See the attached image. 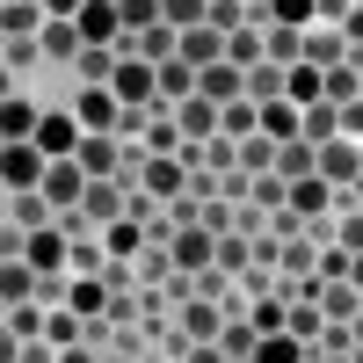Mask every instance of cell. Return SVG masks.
Returning <instances> with one entry per match:
<instances>
[{
	"label": "cell",
	"mask_w": 363,
	"mask_h": 363,
	"mask_svg": "<svg viewBox=\"0 0 363 363\" xmlns=\"http://www.w3.org/2000/svg\"><path fill=\"white\" fill-rule=\"evenodd\" d=\"M174 131H182V145H203L211 131H218V102H203V95L174 102Z\"/></svg>",
	"instance_id": "obj_9"
},
{
	"label": "cell",
	"mask_w": 363,
	"mask_h": 363,
	"mask_svg": "<svg viewBox=\"0 0 363 363\" xmlns=\"http://www.w3.org/2000/svg\"><path fill=\"white\" fill-rule=\"evenodd\" d=\"M255 8H262V0H255Z\"/></svg>",
	"instance_id": "obj_47"
},
{
	"label": "cell",
	"mask_w": 363,
	"mask_h": 363,
	"mask_svg": "<svg viewBox=\"0 0 363 363\" xmlns=\"http://www.w3.org/2000/svg\"><path fill=\"white\" fill-rule=\"evenodd\" d=\"M37 102H22V95H8V102H0V145H29V138H37Z\"/></svg>",
	"instance_id": "obj_12"
},
{
	"label": "cell",
	"mask_w": 363,
	"mask_h": 363,
	"mask_svg": "<svg viewBox=\"0 0 363 363\" xmlns=\"http://www.w3.org/2000/svg\"><path fill=\"white\" fill-rule=\"evenodd\" d=\"M66 225H44V233H29V247H22V262L37 269V277H58L66 269V240H58Z\"/></svg>",
	"instance_id": "obj_11"
},
{
	"label": "cell",
	"mask_w": 363,
	"mask_h": 363,
	"mask_svg": "<svg viewBox=\"0 0 363 363\" xmlns=\"http://www.w3.org/2000/svg\"><path fill=\"white\" fill-rule=\"evenodd\" d=\"M203 15H211V0H160V22L167 29H196Z\"/></svg>",
	"instance_id": "obj_29"
},
{
	"label": "cell",
	"mask_w": 363,
	"mask_h": 363,
	"mask_svg": "<svg viewBox=\"0 0 363 363\" xmlns=\"http://www.w3.org/2000/svg\"><path fill=\"white\" fill-rule=\"evenodd\" d=\"M15 363H58V349H51V342H22V356H15Z\"/></svg>",
	"instance_id": "obj_39"
},
{
	"label": "cell",
	"mask_w": 363,
	"mask_h": 363,
	"mask_svg": "<svg viewBox=\"0 0 363 363\" xmlns=\"http://www.w3.org/2000/svg\"><path fill=\"white\" fill-rule=\"evenodd\" d=\"M73 335H80V313H51L44 342H51V349H73Z\"/></svg>",
	"instance_id": "obj_35"
},
{
	"label": "cell",
	"mask_w": 363,
	"mask_h": 363,
	"mask_svg": "<svg viewBox=\"0 0 363 363\" xmlns=\"http://www.w3.org/2000/svg\"><path fill=\"white\" fill-rule=\"evenodd\" d=\"M233 145H240V160H247L255 174L277 167V138H269V131H247V138H233Z\"/></svg>",
	"instance_id": "obj_27"
},
{
	"label": "cell",
	"mask_w": 363,
	"mask_h": 363,
	"mask_svg": "<svg viewBox=\"0 0 363 363\" xmlns=\"http://www.w3.org/2000/svg\"><path fill=\"white\" fill-rule=\"evenodd\" d=\"M37 51L58 58V66H73V58H80V29H73V22H44V29H37Z\"/></svg>",
	"instance_id": "obj_16"
},
{
	"label": "cell",
	"mask_w": 363,
	"mask_h": 363,
	"mask_svg": "<svg viewBox=\"0 0 363 363\" xmlns=\"http://www.w3.org/2000/svg\"><path fill=\"white\" fill-rule=\"evenodd\" d=\"M356 167H363V145H356Z\"/></svg>",
	"instance_id": "obj_45"
},
{
	"label": "cell",
	"mask_w": 363,
	"mask_h": 363,
	"mask_svg": "<svg viewBox=\"0 0 363 363\" xmlns=\"http://www.w3.org/2000/svg\"><path fill=\"white\" fill-rule=\"evenodd\" d=\"M102 363H131V356H102Z\"/></svg>",
	"instance_id": "obj_43"
},
{
	"label": "cell",
	"mask_w": 363,
	"mask_h": 363,
	"mask_svg": "<svg viewBox=\"0 0 363 363\" xmlns=\"http://www.w3.org/2000/svg\"><path fill=\"white\" fill-rule=\"evenodd\" d=\"M29 291H37V269H29L22 255H15V262H0V298H8V306H22Z\"/></svg>",
	"instance_id": "obj_23"
},
{
	"label": "cell",
	"mask_w": 363,
	"mask_h": 363,
	"mask_svg": "<svg viewBox=\"0 0 363 363\" xmlns=\"http://www.w3.org/2000/svg\"><path fill=\"white\" fill-rule=\"evenodd\" d=\"M160 240H167V262L174 269H203L211 247H218V233H203V225H167Z\"/></svg>",
	"instance_id": "obj_4"
},
{
	"label": "cell",
	"mask_w": 363,
	"mask_h": 363,
	"mask_svg": "<svg viewBox=\"0 0 363 363\" xmlns=\"http://www.w3.org/2000/svg\"><path fill=\"white\" fill-rule=\"evenodd\" d=\"M313 153H320V145L284 138V145H277V174H284V182H306V174H313Z\"/></svg>",
	"instance_id": "obj_21"
},
{
	"label": "cell",
	"mask_w": 363,
	"mask_h": 363,
	"mask_svg": "<svg viewBox=\"0 0 363 363\" xmlns=\"http://www.w3.org/2000/svg\"><path fill=\"white\" fill-rule=\"evenodd\" d=\"M174 37H182V66H218V58H225V37H218V29H211V22H196V29H174Z\"/></svg>",
	"instance_id": "obj_10"
},
{
	"label": "cell",
	"mask_w": 363,
	"mask_h": 363,
	"mask_svg": "<svg viewBox=\"0 0 363 363\" xmlns=\"http://www.w3.org/2000/svg\"><path fill=\"white\" fill-rule=\"evenodd\" d=\"M102 240H109V255H138V247H145V240H138V218H116Z\"/></svg>",
	"instance_id": "obj_33"
},
{
	"label": "cell",
	"mask_w": 363,
	"mask_h": 363,
	"mask_svg": "<svg viewBox=\"0 0 363 363\" xmlns=\"http://www.w3.org/2000/svg\"><path fill=\"white\" fill-rule=\"evenodd\" d=\"M211 262H218V269H247V247H240V240H218V247H211Z\"/></svg>",
	"instance_id": "obj_37"
},
{
	"label": "cell",
	"mask_w": 363,
	"mask_h": 363,
	"mask_svg": "<svg viewBox=\"0 0 363 363\" xmlns=\"http://www.w3.org/2000/svg\"><path fill=\"white\" fill-rule=\"evenodd\" d=\"M15 356H22V342H15V327L0 320V363H15Z\"/></svg>",
	"instance_id": "obj_41"
},
{
	"label": "cell",
	"mask_w": 363,
	"mask_h": 363,
	"mask_svg": "<svg viewBox=\"0 0 363 363\" xmlns=\"http://www.w3.org/2000/svg\"><path fill=\"white\" fill-rule=\"evenodd\" d=\"M116 15H124V29L138 37V29H153V22H160V0H116Z\"/></svg>",
	"instance_id": "obj_31"
},
{
	"label": "cell",
	"mask_w": 363,
	"mask_h": 363,
	"mask_svg": "<svg viewBox=\"0 0 363 363\" xmlns=\"http://www.w3.org/2000/svg\"><path fill=\"white\" fill-rule=\"evenodd\" d=\"M255 363H313V349L277 327V335H262V342H255Z\"/></svg>",
	"instance_id": "obj_18"
},
{
	"label": "cell",
	"mask_w": 363,
	"mask_h": 363,
	"mask_svg": "<svg viewBox=\"0 0 363 363\" xmlns=\"http://www.w3.org/2000/svg\"><path fill=\"white\" fill-rule=\"evenodd\" d=\"M0 196H8V182H0Z\"/></svg>",
	"instance_id": "obj_46"
},
{
	"label": "cell",
	"mask_w": 363,
	"mask_h": 363,
	"mask_svg": "<svg viewBox=\"0 0 363 363\" xmlns=\"http://www.w3.org/2000/svg\"><path fill=\"white\" fill-rule=\"evenodd\" d=\"M196 95L203 102H240V66H225V58H218V66H196Z\"/></svg>",
	"instance_id": "obj_13"
},
{
	"label": "cell",
	"mask_w": 363,
	"mask_h": 363,
	"mask_svg": "<svg viewBox=\"0 0 363 363\" xmlns=\"http://www.w3.org/2000/svg\"><path fill=\"white\" fill-rule=\"evenodd\" d=\"M262 131L277 138V145H284V138H298V102H262Z\"/></svg>",
	"instance_id": "obj_28"
},
{
	"label": "cell",
	"mask_w": 363,
	"mask_h": 363,
	"mask_svg": "<svg viewBox=\"0 0 363 363\" xmlns=\"http://www.w3.org/2000/svg\"><path fill=\"white\" fill-rule=\"evenodd\" d=\"M313 8H320V0H269L277 29H306V22H313Z\"/></svg>",
	"instance_id": "obj_32"
},
{
	"label": "cell",
	"mask_w": 363,
	"mask_h": 363,
	"mask_svg": "<svg viewBox=\"0 0 363 363\" xmlns=\"http://www.w3.org/2000/svg\"><path fill=\"white\" fill-rule=\"evenodd\" d=\"M0 320H8V298H0Z\"/></svg>",
	"instance_id": "obj_44"
},
{
	"label": "cell",
	"mask_w": 363,
	"mask_h": 363,
	"mask_svg": "<svg viewBox=\"0 0 363 363\" xmlns=\"http://www.w3.org/2000/svg\"><path fill=\"white\" fill-rule=\"evenodd\" d=\"M356 363H363V356H356Z\"/></svg>",
	"instance_id": "obj_48"
},
{
	"label": "cell",
	"mask_w": 363,
	"mask_h": 363,
	"mask_svg": "<svg viewBox=\"0 0 363 363\" xmlns=\"http://www.w3.org/2000/svg\"><path fill=\"white\" fill-rule=\"evenodd\" d=\"M291 211H298V218H320V211H327V182H320V174L291 182Z\"/></svg>",
	"instance_id": "obj_26"
},
{
	"label": "cell",
	"mask_w": 363,
	"mask_h": 363,
	"mask_svg": "<svg viewBox=\"0 0 363 363\" xmlns=\"http://www.w3.org/2000/svg\"><path fill=\"white\" fill-rule=\"evenodd\" d=\"M284 73H291V66H277V58H255V66L240 73V95H247L255 109H262V102H284Z\"/></svg>",
	"instance_id": "obj_8"
},
{
	"label": "cell",
	"mask_w": 363,
	"mask_h": 363,
	"mask_svg": "<svg viewBox=\"0 0 363 363\" xmlns=\"http://www.w3.org/2000/svg\"><path fill=\"white\" fill-rule=\"evenodd\" d=\"M73 116H80V131H95V138H109L116 124H124V102H116L109 87H87V95L73 102Z\"/></svg>",
	"instance_id": "obj_5"
},
{
	"label": "cell",
	"mask_w": 363,
	"mask_h": 363,
	"mask_svg": "<svg viewBox=\"0 0 363 363\" xmlns=\"http://www.w3.org/2000/svg\"><path fill=\"white\" fill-rule=\"evenodd\" d=\"M0 29H8V37H29V29H44V0H8V8H0Z\"/></svg>",
	"instance_id": "obj_24"
},
{
	"label": "cell",
	"mask_w": 363,
	"mask_h": 363,
	"mask_svg": "<svg viewBox=\"0 0 363 363\" xmlns=\"http://www.w3.org/2000/svg\"><path fill=\"white\" fill-rule=\"evenodd\" d=\"M313 174H320V182H363V167H356V138H327L320 153H313Z\"/></svg>",
	"instance_id": "obj_7"
},
{
	"label": "cell",
	"mask_w": 363,
	"mask_h": 363,
	"mask_svg": "<svg viewBox=\"0 0 363 363\" xmlns=\"http://www.w3.org/2000/svg\"><path fill=\"white\" fill-rule=\"evenodd\" d=\"M211 342H218V356H225V363H255V342H262V335H255V327H240V320H233V327H218Z\"/></svg>",
	"instance_id": "obj_22"
},
{
	"label": "cell",
	"mask_w": 363,
	"mask_h": 363,
	"mask_svg": "<svg viewBox=\"0 0 363 363\" xmlns=\"http://www.w3.org/2000/svg\"><path fill=\"white\" fill-rule=\"evenodd\" d=\"M109 95L124 102V109H153V102H160V80H153V66H145V58H116Z\"/></svg>",
	"instance_id": "obj_3"
},
{
	"label": "cell",
	"mask_w": 363,
	"mask_h": 363,
	"mask_svg": "<svg viewBox=\"0 0 363 363\" xmlns=\"http://www.w3.org/2000/svg\"><path fill=\"white\" fill-rule=\"evenodd\" d=\"M58 363H102V356H87V349H58Z\"/></svg>",
	"instance_id": "obj_42"
},
{
	"label": "cell",
	"mask_w": 363,
	"mask_h": 363,
	"mask_svg": "<svg viewBox=\"0 0 363 363\" xmlns=\"http://www.w3.org/2000/svg\"><path fill=\"white\" fill-rule=\"evenodd\" d=\"M298 138H306V145H327V138H342V109H335V102H313V109H298Z\"/></svg>",
	"instance_id": "obj_15"
},
{
	"label": "cell",
	"mask_w": 363,
	"mask_h": 363,
	"mask_svg": "<svg viewBox=\"0 0 363 363\" xmlns=\"http://www.w3.org/2000/svg\"><path fill=\"white\" fill-rule=\"evenodd\" d=\"M8 327H15V342H37L44 320H37V306H8Z\"/></svg>",
	"instance_id": "obj_36"
},
{
	"label": "cell",
	"mask_w": 363,
	"mask_h": 363,
	"mask_svg": "<svg viewBox=\"0 0 363 363\" xmlns=\"http://www.w3.org/2000/svg\"><path fill=\"white\" fill-rule=\"evenodd\" d=\"M73 73H80L87 87H109V73H116V51H109V44H80V58H73Z\"/></svg>",
	"instance_id": "obj_19"
},
{
	"label": "cell",
	"mask_w": 363,
	"mask_h": 363,
	"mask_svg": "<svg viewBox=\"0 0 363 363\" xmlns=\"http://www.w3.org/2000/svg\"><path fill=\"white\" fill-rule=\"evenodd\" d=\"M37 189H44V203L58 211V218H73V211H80V196H87V167H80V160H51Z\"/></svg>",
	"instance_id": "obj_2"
},
{
	"label": "cell",
	"mask_w": 363,
	"mask_h": 363,
	"mask_svg": "<svg viewBox=\"0 0 363 363\" xmlns=\"http://www.w3.org/2000/svg\"><path fill=\"white\" fill-rule=\"evenodd\" d=\"M66 313H80V320H95V313H109V291H102L95 277H80V284L66 291Z\"/></svg>",
	"instance_id": "obj_25"
},
{
	"label": "cell",
	"mask_w": 363,
	"mask_h": 363,
	"mask_svg": "<svg viewBox=\"0 0 363 363\" xmlns=\"http://www.w3.org/2000/svg\"><path fill=\"white\" fill-rule=\"evenodd\" d=\"M327 102H356V58H342V66H327Z\"/></svg>",
	"instance_id": "obj_30"
},
{
	"label": "cell",
	"mask_w": 363,
	"mask_h": 363,
	"mask_svg": "<svg viewBox=\"0 0 363 363\" xmlns=\"http://www.w3.org/2000/svg\"><path fill=\"white\" fill-rule=\"evenodd\" d=\"M277 262L291 269V277H306V269H313V240H284V247H277Z\"/></svg>",
	"instance_id": "obj_34"
},
{
	"label": "cell",
	"mask_w": 363,
	"mask_h": 363,
	"mask_svg": "<svg viewBox=\"0 0 363 363\" xmlns=\"http://www.w3.org/2000/svg\"><path fill=\"white\" fill-rule=\"evenodd\" d=\"M73 160H80L87 174H95V182H116V138H95V131H87Z\"/></svg>",
	"instance_id": "obj_17"
},
{
	"label": "cell",
	"mask_w": 363,
	"mask_h": 363,
	"mask_svg": "<svg viewBox=\"0 0 363 363\" xmlns=\"http://www.w3.org/2000/svg\"><path fill=\"white\" fill-rule=\"evenodd\" d=\"M80 211H87V218H124V189H116V182H87V196H80Z\"/></svg>",
	"instance_id": "obj_20"
},
{
	"label": "cell",
	"mask_w": 363,
	"mask_h": 363,
	"mask_svg": "<svg viewBox=\"0 0 363 363\" xmlns=\"http://www.w3.org/2000/svg\"><path fill=\"white\" fill-rule=\"evenodd\" d=\"M342 138L363 145V102H342Z\"/></svg>",
	"instance_id": "obj_38"
},
{
	"label": "cell",
	"mask_w": 363,
	"mask_h": 363,
	"mask_svg": "<svg viewBox=\"0 0 363 363\" xmlns=\"http://www.w3.org/2000/svg\"><path fill=\"white\" fill-rule=\"evenodd\" d=\"M44 153H37V145H0V182H8V189H37V182H44Z\"/></svg>",
	"instance_id": "obj_6"
},
{
	"label": "cell",
	"mask_w": 363,
	"mask_h": 363,
	"mask_svg": "<svg viewBox=\"0 0 363 363\" xmlns=\"http://www.w3.org/2000/svg\"><path fill=\"white\" fill-rule=\"evenodd\" d=\"M284 102H298V109L327 102V66H291L284 73Z\"/></svg>",
	"instance_id": "obj_14"
},
{
	"label": "cell",
	"mask_w": 363,
	"mask_h": 363,
	"mask_svg": "<svg viewBox=\"0 0 363 363\" xmlns=\"http://www.w3.org/2000/svg\"><path fill=\"white\" fill-rule=\"evenodd\" d=\"M80 138H87V131H80V116H73V109H44L29 145H37L44 160H73V153H80Z\"/></svg>",
	"instance_id": "obj_1"
},
{
	"label": "cell",
	"mask_w": 363,
	"mask_h": 363,
	"mask_svg": "<svg viewBox=\"0 0 363 363\" xmlns=\"http://www.w3.org/2000/svg\"><path fill=\"white\" fill-rule=\"evenodd\" d=\"M80 8H87V0H44V15H51V22H73Z\"/></svg>",
	"instance_id": "obj_40"
}]
</instances>
